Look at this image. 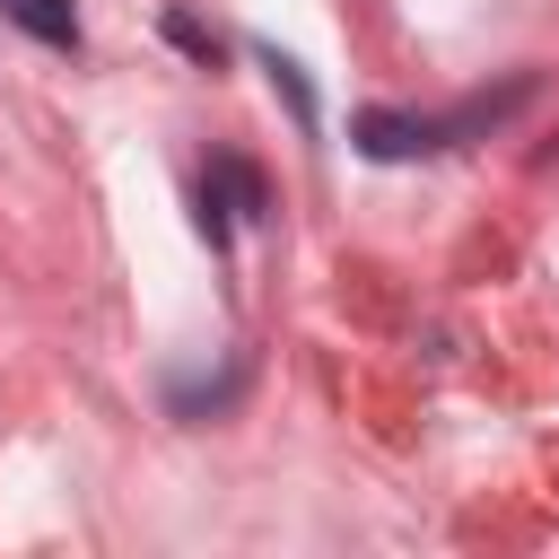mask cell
<instances>
[{"instance_id":"6da1fadb","label":"cell","mask_w":559,"mask_h":559,"mask_svg":"<svg viewBox=\"0 0 559 559\" xmlns=\"http://www.w3.org/2000/svg\"><path fill=\"white\" fill-rule=\"evenodd\" d=\"M349 140H358L367 157H419V148H437L445 131H437V122H419V114H384V105H367V114L349 122Z\"/></svg>"},{"instance_id":"7a4b0ae2","label":"cell","mask_w":559,"mask_h":559,"mask_svg":"<svg viewBox=\"0 0 559 559\" xmlns=\"http://www.w3.org/2000/svg\"><path fill=\"white\" fill-rule=\"evenodd\" d=\"M26 35H44V44H79V17H70V0H0Z\"/></svg>"},{"instance_id":"3957f363","label":"cell","mask_w":559,"mask_h":559,"mask_svg":"<svg viewBox=\"0 0 559 559\" xmlns=\"http://www.w3.org/2000/svg\"><path fill=\"white\" fill-rule=\"evenodd\" d=\"M218 175H227V192H236L245 210H262V183H253L236 157H218ZM201 227H210V236H227V210H218V192H201Z\"/></svg>"}]
</instances>
